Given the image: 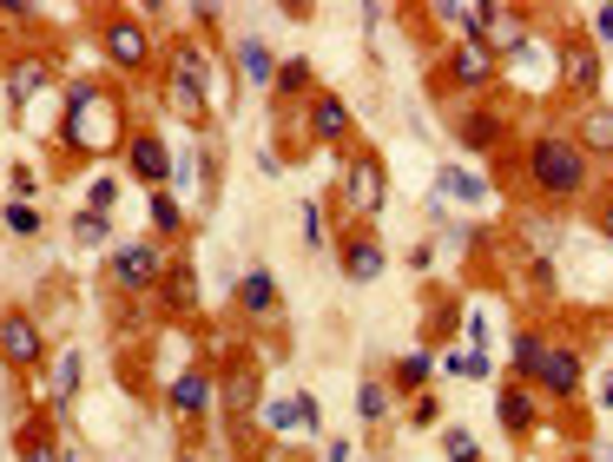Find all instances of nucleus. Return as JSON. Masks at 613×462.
Returning <instances> with one entry per match:
<instances>
[{"mask_svg":"<svg viewBox=\"0 0 613 462\" xmlns=\"http://www.w3.org/2000/svg\"><path fill=\"white\" fill-rule=\"evenodd\" d=\"M514 179L541 205H580L593 192V152L574 139V126H535L514 152Z\"/></svg>","mask_w":613,"mask_h":462,"instance_id":"f257e3e1","label":"nucleus"},{"mask_svg":"<svg viewBox=\"0 0 613 462\" xmlns=\"http://www.w3.org/2000/svg\"><path fill=\"white\" fill-rule=\"evenodd\" d=\"M53 132H60V152H66V159H106L113 145L126 152V132H132L126 93H119V87H100V80H79V87L66 93V113H60Z\"/></svg>","mask_w":613,"mask_h":462,"instance_id":"f03ea898","label":"nucleus"},{"mask_svg":"<svg viewBox=\"0 0 613 462\" xmlns=\"http://www.w3.org/2000/svg\"><path fill=\"white\" fill-rule=\"evenodd\" d=\"M383 198H389L383 159H376L370 145H349V159H343V172H336V211H343V224H370V218L383 211Z\"/></svg>","mask_w":613,"mask_h":462,"instance_id":"7ed1b4c3","label":"nucleus"},{"mask_svg":"<svg viewBox=\"0 0 613 462\" xmlns=\"http://www.w3.org/2000/svg\"><path fill=\"white\" fill-rule=\"evenodd\" d=\"M100 53H106L113 73L139 80V73L158 60V34H152V21H139L132 8H113V14H100Z\"/></svg>","mask_w":613,"mask_h":462,"instance_id":"20e7f679","label":"nucleus"},{"mask_svg":"<svg viewBox=\"0 0 613 462\" xmlns=\"http://www.w3.org/2000/svg\"><path fill=\"white\" fill-rule=\"evenodd\" d=\"M528 383L541 390V403H574V397H580V383H587V357H580V344L548 337L541 357H535V370H528Z\"/></svg>","mask_w":613,"mask_h":462,"instance_id":"39448f33","label":"nucleus"},{"mask_svg":"<svg viewBox=\"0 0 613 462\" xmlns=\"http://www.w3.org/2000/svg\"><path fill=\"white\" fill-rule=\"evenodd\" d=\"M495 80H501V60H495L482 40H449L435 87H443V93H488Z\"/></svg>","mask_w":613,"mask_h":462,"instance_id":"423d86ee","label":"nucleus"},{"mask_svg":"<svg viewBox=\"0 0 613 462\" xmlns=\"http://www.w3.org/2000/svg\"><path fill=\"white\" fill-rule=\"evenodd\" d=\"M165 265H171V258H165L158 239H132V245L113 252V291H119V297H158Z\"/></svg>","mask_w":613,"mask_h":462,"instance_id":"0eeeda50","label":"nucleus"},{"mask_svg":"<svg viewBox=\"0 0 613 462\" xmlns=\"http://www.w3.org/2000/svg\"><path fill=\"white\" fill-rule=\"evenodd\" d=\"M304 119H297V152H310V145H349V132H357V126H349V106L330 93V87H317L304 106H297Z\"/></svg>","mask_w":613,"mask_h":462,"instance_id":"6e6552de","label":"nucleus"},{"mask_svg":"<svg viewBox=\"0 0 613 462\" xmlns=\"http://www.w3.org/2000/svg\"><path fill=\"white\" fill-rule=\"evenodd\" d=\"M0 357H8V370H40L47 363V324L27 304H8V311H0Z\"/></svg>","mask_w":613,"mask_h":462,"instance_id":"1a4fd4ad","label":"nucleus"},{"mask_svg":"<svg viewBox=\"0 0 613 462\" xmlns=\"http://www.w3.org/2000/svg\"><path fill=\"white\" fill-rule=\"evenodd\" d=\"M554 80H561L580 106L600 100V47H593L587 34H567V40L554 47Z\"/></svg>","mask_w":613,"mask_h":462,"instance_id":"9d476101","label":"nucleus"},{"mask_svg":"<svg viewBox=\"0 0 613 462\" xmlns=\"http://www.w3.org/2000/svg\"><path fill=\"white\" fill-rule=\"evenodd\" d=\"M165 410L179 416V423H205V416L218 410V376H212L205 363H186L179 376L165 383Z\"/></svg>","mask_w":613,"mask_h":462,"instance_id":"9b49d317","label":"nucleus"},{"mask_svg":"<svg viewBox=\"0 0 613 462\" xmlns=\"http://www.w3.org/2000/svg\"><path fill=\"white\" fill-rule=\"evenodd\" d=\"M126 172H132L145 192H165V185H171V152H165V139H158L152 126H132V132H126Z\"/></svg>","mask_w":613,"mask_h":462,"instance_id":"f8f14e48","label":"nucleus"},{"mask_svg":"<svg viewBox=\"0 0 613 462\" xmlns=\"http://www.w3.org/2000/svg\"><path fill=\"white\" fill-rule=\"evenodd\" d=\"M257 390H265V376H257V363H251V357H238V363H225V370H218V410H225L231 423H251Z\"/></svg>","mask_w":613,"mask_h":462,"instance_id":"ddd939ff","label":"nucleus"},{"mask_svg":"<svg viewBox=\"0 0 613 462\" xmlns=\"http://www.w3.org/2000/svg\"><path fill=\"white\" fill-rule=\"evenodd\" d=\"M535 40V27H528V14H521V8H501V0H488V21H482V47L508 66L521 47H528Z\"/></svg>","mask_w":613,"mask_h":462,"instance_id":"4468645a","label":"nucleus"},{"mask_svg":"<svg viewBox=\"0 0 613 462\" xmlns=\"http://www.w3.org/2000/svg\"><path fill=\"white\" fill-rule=\"evenodd\" d=\"M231 304H238V318H244V324H271V318H278V278H271L265 265H244Z\"/></svg>","mask_w":613,"mask_h":462,"instance_id":"2eb2a0df","label":"nucleus"},{"mask_svg":"<svg viewBox=\"0 0 613 462\" xmlns=\"http://www.w3.org/2000/svg\"><path fill=\"white\" fill-rule=\"evenodd\" d=\"M165 80L171 87H192V93H205L212 100V53H205V40H171L165 47Z\"/></svg>","mask_w":613,"mask_h":462,"instance_id":"dca6fc26","label":"nucleus"},{"mask_svg":"<svg viewBox=\"0 0 613 462\" xmlns=\"http://www.w3.org/2000/svg\"><path fill=\"white\" fill-rule=\"evenodd\" d=\"M336 258H343V278H357V284L383 278V239H376L370 224H343V239H336Z\"/></svg>","mask_w":613,"mask_h":462,"instance_id":"f3484780","label":"nucleus"},{"mask_svg":"<svg viewBox=\"0 0 613 462\" xmlns=\"http://www.w3.org/2000/svg\"><path fill=\"white\" fill-rule=\"evenodd\" d=\"M501 429H508V442H528L535 429H541V390H535V383H508V390H501Z\"/></svg>","mask_w":613,"mask_h":462,"instance_id":"a211bd4d","label":"nucleus"},{"mask_svg":"<svg viewBox=\"0 0 613 462\" xmlns=\"http://www.w3.org/2000/svg\"><path fill=\"white\" fill-rule=\"evenodd\" d=\"M231 60H238V80L244 87H278V53L257 40V34H238L231 40Z\"/></svg>","mask_w":613,"mask_h":462,"instance_id":"6ab92c4d","label":"nucleus"},{"mask_svg":"<svg viewBox=\"0 0 613 462\" xmlns=\"http://www.w3.org/2000/svg\"><path fill=\"white\" fill-rule=\"evenodd\" d=\"M456 139H462L469 152H495V145L508 139V113H495V106H469V113H456Z\"/></svg>","mask_w":613,"mask_h":462,"instance_id":"aec40b11","label":"nucleus"},{"mask_svg":"<svg viewBox=\"0 0 613 462\" xmlns=\"http://www.w3.org/2000/svg\"><path fill=\"white\" fill-rule=\"evenodd\" d=\"M574 139L593 152V159H613V106H600V100L580 106V113H574Z\"/></svg>","mask_w":613,"mask_h":462,"instance_id":"412c9836","label":"nucleus"},{"mask_svg":"<svg viewBox=\"0 0 613 462\" xmlns=\"http://www.w3.org/2000/svg\"><path fill=\"white\" fill-rule=\"evenodd\" d=\"M429 370H435V357H429V350H409V357H396V363H389V376H383V383H389L396 397H422V390H429Z\"/></svg>","mask_w":613,"mask_h":462,"instance_id":"4be33fe9","label":"nucleus"},{"mask_svg":"<svg viewBox=\"0 0 613 462\" xmlns=\"http://www.w3.org/2000/svg\"><path fill=\"white\" fill-rule=\"evenodd\" d=\"M73 397H79V350H60V363H53V390H47V416L60 423V416L73 410Z\"/></svg>","mask_w":613,"mask_h":462,"instance_id":"5701e85b","label":"nucleus"},{"mask_svg":"<svg viewBox=\"0 0 613 462\" xmlns=\"http://www.w3.org/2000/svg\"><path fill=\"white\" fill-rule=\"evenodd\" d=\"M165 304H171V311H179V318H192V304H199V278H192V258H171L165 265Z\"/></svg>","mask_w":613,"mask_h":462,"instance_id":"b1692460","label":"nucleus"},{"mask_svg":"<svg viewBox=\"0 0 613 462\" xmlns=\"http://www.w3.org/2000/svg\"><path fill=\"white\" fill-rule=\"evenodd\" d=\"M40 87H53V60H21L14 80H8V100H14V106H34Z\"/></svg>","mask_w":613,"mask_h":462,"instance_id":"393cba45","label":"nucleus"},{"mask_svg":"<svg viewBox=\"0 0 613 462\" xmlns=\"http://www.w3.org/2000/svg\"><path fill=\"white\" fill-rule=\"evenodd\" d=\"M60 423L53 416H34L27 429H21V462H60V436H53Z\"/></svg>","mask_w":613,"mask_h":462,"instance_id":"a878e982","label":"nucleus"},{"mask_svg":"<svg viewBox=\"0 0 613 462\" xmlns=\"http://www.w3.org/2000/svg\"><path fill=\"white\" fill-rule=\"evenodd\" d=\"M284 106H304L310 93H317V80H310V60H278V87H271Z\"/></svg>","mask_w":613,"mask_h":462,"instance_id":"bb28decb","label":"nucleus"},{"mask_svg":"<svg viewBox=\"0 0 613 462\" xmlns=\"http://www.w3.org/2000/svg\"><path fill=\"white\" fill-rule=\"evenodd\" d=\"M389 410H396V390H389L383 376H363L357 383V423H383Z\"/></svg>","mask_w":613,"mask_h":462,"instance_id":"cd10ccee","label":"nucleus"},{"mask_svg":"<svg viewBox=\"0 0 613 462\" xmlns=\"http://www.w3.org/2000/svg\"><path fill=\"white\" fill-rule=\"evenodd\" d=\"M152 231H158V239H179V231H186V205H179V192H152Z\"/></svg>","mask_w":613,"mask_h":462,"instance_id":"c85d7f7f","label":"nucleus"},{"mask_svg":"<svg viewBox=\"0 0 613 462\" xmlns=\"http://www.w3.org/2000/svg\"><path fill=\"white\" fill-rule=\"evenodd\" d=\"M443 192L462 198V205H482L488 198V179L482 172H462V166H443Z\"/></svg>","mask_w":613,"mask_h":462,"instance_id":"c756f323","label":"nucleus"},{"mask_svg":"<svg viewBox=\"0 0 613 462\" xmlns=\"http://www.w3.org/2000/svg\"><path fill=\"white\" fill-rule=\"evenodd\" d=\"M0 224H8L14 239H40V211H34L27 198H8V205H0Z\"/></svg>","mask_w":613,"mask_h":462,"instance_id":"7c9ffc66","label":"nucleus"},{"mask_svg":"<svg viewBox=\"0 0 613 462\" xmlns=\"http://www.w3.org/2000/svg\"><path fill=\"white\" fill-rule=\"evenodd\" d=\"M165 106L179 113L186 126H205V93H192V87H171V80H165Z\"/></svg>","mask_w":613,"mask_h":462,"instance_id":"2f4dec72","label":"nucleus"},{"mask_svg":"<svg viewBox=\"0 0 613 462\" xmlns=\"http://www.w3.org/2000/svg\"><path fill=\"white\" fill-rule=\"evenodd\" d=\"M541 331H514V344H508V357H514V370H521V383H528V370H535V357H541Z\"/></svg>","mask_w":613,"mask_h":462,"instance_id":"473e14b6","label":"nucleus"},{"mask_svg":"<svg viewBox=\"0 0 613 462\" xmlns=\"http://www.w3.org/2000/svg\"><path fill=\"white\" fill-rule=\"evenodd\" d=\"M73 239H79L86 252H93V245H106V239H113V218H100V211H79V218H73Z\"/></svg>","mask_w":613,"mask_h":462,"instance_id":"72a5a7b5","label":"nucleus"},{"mask_svg":"<svg viewBox=\"0 0 613 462\" xmlns=\"http://www.w3.org/2000/svg\"><path fill=\"white\" fill-rule=\"evenodd\" d=\"M443 455H449V462H482V442H475L462 423H449V429H443Z\"/></svg>","mask_w":613,"mask_h":462,"instance_id":"f704fd0d","label":"nucleus"},{"mask_svg":"<svg viewBox=\"0 0 613 462\" xmlns=\"http://www.w3.org/2000/svg\"><path fill=\"white\" fill-rule=\"evenodd\" d=\"M113 205H119V179H93V185H86V211H100V218H106Z\"/></svg>","mask_w":613,"mask_h":462,"instance_id":"c9c22d12","label":"nucleus"},{"mask_svg":"<svg viewBox=\"0 0 613 462\" xmlns=\"http://www.w3.org/2000/svg\"><path fill=\"white\" fill-rule=\"evenodd\" d=\"M291 410H297V429H310V436L323 429V403H317L310 390H297V397H291Z\"/></svg>","mask_w":613,"mask_h":462,"instance_id":"e433bc0d","label":"nucleus"},{"mask_svg":"<svg viewBox=\"0 0 613 462\" xmlns=\"http://www.w3.org/2000/svg\"><path fill=\"white\" fill-rule=\"evenodd\" d=\"M304 245H310V252H323V245H330V224H323V205H304Z\"/></svg>","mask_w":613,"mask_h":462,"instance_id":"4c0bfd02","label":"nucleus"},{"mask_svg":"<svg viewBox=\"0 0 613 462\" xmlns=\"http://www.w3.org/2000/svg\"><path fill=\"white\" fill-rule=\"evenodd\" d=\"M34 192H40V172H27V166H21V172H14V198H27V205H34Z\"/></svg>","mask_w":613,"mask_h":462,"instance_id":"58836bf2","label":"nucleus"},{"mask_svg":"<svg viewBox=\"0 0 613 462\" xmlns=\"http://www.w3.org/2000/svg\"><path fill=\"white\" fill-rule=\"evenodd\" d=\"M409 423H435V397H429V390L409 397Z\"/></svg>","mask_w":613,"mask_h":462,"instance_id":"ea45409f","label":"nucleus"},{"mask_svg":"<svg viewBox=\"0 0 613 462\" xmlns=\"http://www.w3.org/2000/svg\"><path fill=\"white\" fill-rule=\"evenodd\" d=\"M265 423H271V429H297V410H291V403H271Z\"/></svg>","mask_w":613,"mask_h":462,"instance_id":"a19ab883","label":"nucleus"},{"mask_svg":"<svg viewBox=\"0 0 613 462\" xmlns=\"http://www.w3.org/2000/svg\"><path fill=\"white\" fill-rule=\"evenodd\" d=\"M593 218H600V239L613 245V198H600V211H593Z\"/></svg>","mask_w":613,"mask_h":462,"instance_id":"79ce46f5","label":"nucleus"},{"mask_svg":"<svg viewBox=\"0 0 613 462\" xmlns=\"http://www.w3.org/2000/svg\"><path fill=\"white\" fill-rule=\"evenodd\" d=\"M593 34H600V40H613V8H600V14H593Z\"/></svg>","mask_w":613,"mask_h":462,"instance_id":"37998d69","label":"nucleus"},{"mask_svg":"<svg viewBox=\"0 0 613 462\" xmlns=\"http://www.w3.org/2000/svg\"><path fill=\"white\" fill-rule=\"evenodd\" d=\"M179 462H205V449H192V442H186V449H179Z\"/></svg>","mask_w":613,"mask_h":462,"instance_id":"c03bdc74","label":"nucleus"},{"mask_svg":"<svg viewBox=\"0 0 613 462\" xmlns=\"http://www.w3.org/2000/svg\"><path fill=\"white\" fill-rule=\"evenodd\" d=\"M600 403H606V410H613V376H606V383H600Z\"/></svg>","mask_w":613,"mask_h":462,"instance_id":"a18cd8bd","label":"nucleus"}]
</instances>
